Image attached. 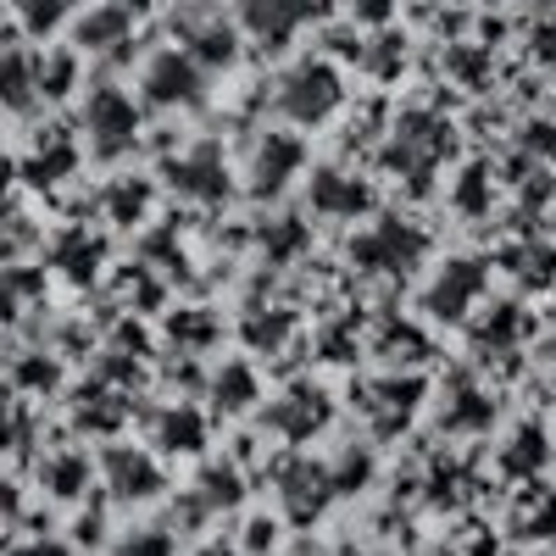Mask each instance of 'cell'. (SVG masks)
Segmentation results:
<instances>
[{
  "instance_id": "obj_1",
  "label": "cell",
  "mask_w": 556,
  "mask_h": 556,
  "mask_svg": "<svg viewBox=\"0 0 556 556\" xmlns=\"http://www.w3.org/2000/svg\"><path fill=\"white\" fill-rule=\"evenodd\" d=\"M273 106L290 123H323L340 106V73L329 62H295L273 89Z\"/></svg>"
},
{
  "instance_id": "obj_2",
  "label": "cell",
  "mask_w": 556,
  "mask_h": 556,
  "mask_svg": "<svg viewBox=\"0 0 556 556\" xmlns=\"http://www.w3.org/2000/svg\"><path fill=\"white\" fill-rule=\"evenodd\" d=\"M139 89L151 106H190L201 96V62L190 51H156L139 73Z\"/></svg>"
},
{
  "instance_id": "obj_3",
  "label": "cell",
  "mask_w": 556,
  "mask_h": 556,
  "mask_svg": "<svg viewBox=\"0 0 556 556\" xmlns=\"http://www.w3.org/2000/svg\"><path fill=\"white\" fill-rule=\"evenodd\" d=\"M84 128H89V139H96L101 156H117L134 139V128H139V112H134V101L123 96V89H96L89 106H84Z\"/></svg>"
},
{
  "instance_id": "obj_4",
  "label": "cell",
  "mask_w": 556,
  "mask_h": 556,
  "mask_svg": "<svg viewBox=\"0 0 556 556\" xmlns=\"http://www.w3.org/2000/svg\"><path fill=\"white\" fill-rule=\"evenodd\" d=\"M235 17L251 39L262 45H285L306 17H312V0H235Z\"/></svg>"
},
{
  "instance_id": "obj_5",
  "label": "cell",
  "mask_w": 556,
  "mask_h": 556,
  "mask_svg": "<svg viewBox=\"0 0 556 556\" xmlns=\"http://www.w3.org/2000/svg\"><path fill=\"white\" fill-rule=\"evenodd\" d=\"M295 167H301V146H295V139H290V134H267L262 146H256V167H251V178H256V190H262V195H273Z\"/></svg>"
},
{
  "instance_id": "obj_6",
  "label": "cell",
  "mask_w": 556,
  "mask_h": 556,
  "mask_svg": "<svg viewBox=\"0 0 556 556\" xmlns=\"http://www.w3.org/2000/svg\"><path fill=\"white\" fill-rule=\"evenodd\" d=\"M128 28H134V17L117 7V0H106V7L78 17V45L84 51H117V45H128Z\"/></svg>"
},
{
  "instance_id": "obj_7",
  "label": "cell",
  "mask_w": 556,
  "mask_h": 556,
  "mask_svg": "<svg viewBox=\"0 0 556 556\" xmlns=\"http://www.w3.org/2000/svg\"><path fill=\"white\" fill-rule=\"evenodd\" d=\"M173 178L184 184L190 195H201V201H212V195H223L228 190V173H223V156L212 151V146H201V151H190L178 167H173Z\"/></svg>"
},
{
  "instance_id": "obj_8",
  "label": "cell",
  "mask_w": 556,
  "mask_h": 556,
  "mask_svg": "<svg viewBox=\"0 0 556 556\" xmlns=\"http://www.w3.org/2000/svg\"><path fill=\"white\" fill-rule=\"evenodd\" d=\"M34 96H39L34 62H28L23 51H0V106H7V112H23V106H34Z\"/></svg>"
},
{
  "instance_id": "obj_9",
  "label": "cell",
  "mask_w": 556,
  "mask_h": 556,
  "mask_svg": "<svg viewBox=\"0 0 556 556\" xmlns=\"http://www.w3.org/2000/svg\"><path fill=\"white\" fill-rule=\"evenodd\" d=\"M184 39H190V56L206 62V67H223V62H235V28L217 23V17H201L184 28Z\"/></svg>"
},
{
  "instance_id": "obj_10",
  "label": "cell",
  "mask_w": 556,
  "mask_h": 556,
  "mask_svg": "<svg viewBox=\"0 0 556 556\" xmlns=\"http://www.w3.org/2000/svg\"><path fill=\"white\" fill-rule=\"evenodd\" d=\"M312 201H317L323 212L351 217V212H362V206H367V184H356V178H345V173H317Z\"/></svg>"
},
{
  "instance_id": "obj_11",
  "label": "cell",
  "mask_w": 556,
  "mask_h": 556,
  "mask_svg": "<svg viewBox=\"0 0 556 556\" xmlns=\"http://www.w3.org/2000/svg\"><path fill=\"white\" fill-rule=\"evenodd\" d=\"M106 468H112V484H117V495H146V490L156 484V468H151L146 456H134V451H117V456L106 462Z\"/></svg>"
},
{
  "instance_id": "obj_12",
  "label": "cell",
  "mask_w": 556,
  "mask_h": 556,
  "mask_svg": "<svg viewBox=\"0 0 556 556\" xmlns=\"http://www.w3.org/2000/svg\"><path fill=\"white\" fill-rule=\"evenodd\" d=\"M34 73H39V96H67L73 78H78V67H73V56H67V51L34 62Z\"/></svg>"
},
{
  "instance_id": "obj_13",
  "label": "cell",
  "mask_w": 556,
  "mask_h": 556,
  "mask_svg": "<svg viewBox=\"0 0 556 556\" xmlns=\"http://www.w3.org/2000/svg\"><path fill=\"white\" fill-rule=\"evenodd\" d=\"M12 7L23 12V23H28L34 34H51V28L67 17V0H12Z\"/></svg>"
},
{
  "instance_id": "obj_14",
  "label": "cell",
  "mask_w": 556,
  "mask_h": 556,
  "mask_svg": "<svg viewBox=\"0 0 556 556\" xmlns=\"http://www.w3.org/2000/svg\"><path fill=\"white\" fill-rule=\"evenodd\" d=\"M345 12H351L356 23H384V17L395 12V0H345Z\"/></svg>"
},
{
  "instance_id": "obj_15",
  "label": "cell",
  "mask_w": 556,
  "mask_h": 556,
  "mask_svg": "<svg viewBox=\"0 0 556 556\" xmlns=\"http://www.w3.org/2000/svg\"><path fill=\"white\" fill-rule=\"evenodd\" d=\"M123 556H173V545H167L162 534H139V540H128Z\"/></svg>"
},
{
  "instance_id": "obj_16",
  "label": "cell",
  "mask_w": 556,
  "mask_h": 556,
  "mask_svg": "<svg viewBox=\"0 0 556 556\" xmlns=\"http://www.w3.org/2000/svg\"><path fill=\"white\" fill-rule=\"evenodd\" d=\"M78 479H84L78 462H62V468H51V490H62V495H73V490H78Z\"/></svg>"
},
{
  "instance_id": "obj_17",
  "label": "cell",
  "mask_w": 556,
  "mask_h": 556,
  "mask_svg": "<svg viewBox=\"0 0 556 556\" xmlns=\"http://www.w3.org/2000/svg\"><path fill=\"white\" fill-rule=\"evenodd\" d=\"M17 556H67V551H62V545H23Z\"/></svg>"
},
{
  "instance_id": "obj_18",
  "label": "cell",
  "mask_w": 556,
  "mask_h": 556,
  "mask_svg": "<svg viewBox=\"0 0 556 556\" xmlns=\"http://www.w3.org/2000/svg\"><path fill=\"white\" fill-rule=\"evenodd\" d=\"M117 7H123V12L134 17V12H146V7H151V0H117Z\"/></svg>"
},
{
  "instance_id": "obj_19",
  "label": "cell",
  "mask_w": 556,
  "mask_h": 556,
  "mask_svg": "<svg viewBox=\"0 0 556 556\" xmlns=\"http://www.w3.org/2000/svg\"><path fill=\"white\" fill-rule=\"evenodd\" d=\"M195 556H235V545H206V551H195Z\"/></svg>"
}]
</instances>
